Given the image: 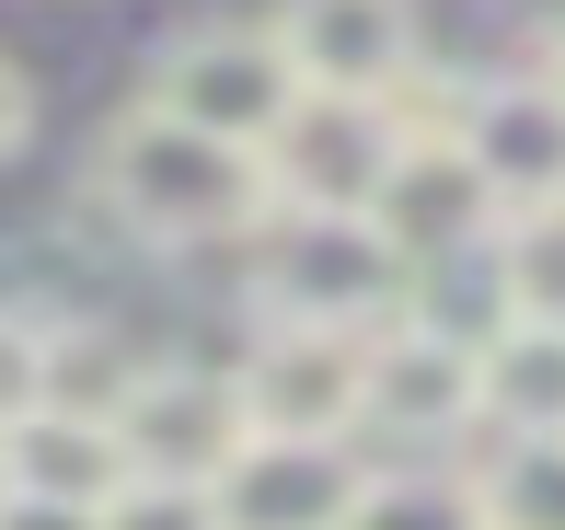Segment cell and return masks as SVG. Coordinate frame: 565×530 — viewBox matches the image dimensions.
<instances>
[{"mask_svg":"<svg viewBox=\"0 0 565 530\" xmlns=\"http://www.w3.org/2000/svg\"><path fill=\"white\" fill-rule=\"evenodd\" d=\"M93 185H105V208L139 242H162V255H185V242H254L277 219L266 150L196 139V128H173V116H150V105H127V116L93 128Z\"/></svg>","mask_w":565,"mask_h":530,"instance_id":"6da1fadb","label":"cell"},{"mask_svg":"<svg viewBox=\"0 0 565 530\" xmlns=\"http://www.w3.org/2000/svg\"><path fill=\"white\" fill-rule=\"evenodd\" d=\"M150 116L196 139H231V150H266L277 128L300 116V69L277 46V23H185V35L150 58Z\"/></svg>","mask_w":565,"mask_h":530,"instance_id":"7a4b0ae2","label":"cell"},{"mask_svg":"<svg viewBox=\"0 0 565 530\" xmlns=\"http://www.w3.org/2000/svg\"><path fill=\"white\" fill-rule=\"evenodd\" d=\"M254 289H266V323H323V335H381L404 323V266L370 219H277L254 242Z\"/></svg>","mask_w":565,"mask_h":530,"instance_id":"3957f363","label":"cell"},{"mask_svg":"<svg viewBox=\"0 0 565 530\" xmlns=\"http://www.w3.org/2000/svg\"><path fill=\"white\" fill-rule=\"evenodd\" d=\"M254 439H358L370 426V335H323V323H266L231 369Z\"/></svg>","mask_w":565,"mask_h":530,"instance_id":"277c9868","label":"cell"},{"mask_svg":"<svg viewBox=\"0 0 565 530\" xmlns=\"http://www.w3.org/2000/svg\"><path fill=\"white\" fill-rule=\"evenodd\" d=\"M393 128H404V116H393ZM358 219L393 242L404 277H416V266H450V255H484V242H497V196H484L473 150H461L450 128H404Z\"/></svg>","mask_w":565,"mask_h":530,"instance_id":"5b68a950","label":"cell"},{"mask_svg":"<svg viewBox=\"0 0 565 530\" xmlns=\"http://www.w3.org/2000/svg\"><path fill=\"white\" fill-rule=\"evenodd\" d=\"M277 46H289L312 105H381L393 116L404 93L427 82L416 0H289V12H277Z\"/></svg>","mask_w":565,"mask_h":530,"instance_id":"8992f818","label":"cell"},{"mask_svg":"<svg viewBox=\"0 0 565 530\" xmlns=\"http://www.w3.org/2000/svg\"><path fill=\"white\" fill-rule=\"evenodd\" d=\"M243 439H254L243 403H231V381H209V369L150 358L139 381L116 392V450H127V473H150V485H220Z\"/></svg>","mask_w":565,"mask_h":530,"instance_id":"52a82bcc","label":"cell"},{"mask_svg":"<svg viewBox=\"0 0 565 530\" xmlns=\"http://www.w3.org/2000/svg\"><path fill=\"white\" fill-rule=\"evenodd\" d=\"M370 496L358 439H243L231 473L209 485L220 530H347Z\"/></svg>","mask_w":565,"mask_h":530,"instance_id":"ba28073f","label":"cell"},{"mask_svg":"<svg viewBox=\"0 0 565 530\" xmlns=\"http://www.w3.org/2000/svg\"><path fill=\"white\" fill-rule=\"evenodd\" d=\"M450 139L473 150V173H484V196H497V219L565 196V82H554V69L473 82V93L450 105Z\"/></svg>","mask_w":565,"mask_h":530,"instance_id":"9c48e42d","label":"cell"},{"mask_svg":"<svg viewBox=\"0 0 565 530\" xmlns=\"http://www.w3.org/2000/svg\"><path fill=\"white\" fill-rule=\"evenodd\" d=\"M393 116L381 105H312L300 93V116L266 139V185H277V208H300V219H358L370 208V185H381V162H393Z\"/></svg>","mask_w":565,"mask_h":530,"instance_id":"30bf717a","label":"cell"},{"mask_svg":"<svg viewBox=\"0 0 565 530\" xmlns=\"http://www.w3.org/2000/svg\"><path fill=\"white\" fill-rule=\"evenodd\" d=\"M370 426H393V439H461V426H484L473 346L416 335V323H381L370 335Z\"/></svg>","mask_w":565,"mask_h":530,"instance_id":"8fae6325","label":"cell"},{"mask_svg":"<svg viewBox=\"0 0 565 530\" xmlns=\"http://www.w3.org/2000/svg\"><path fill=\"white\" fill-rule=\"evenodd\" d=\"M0 473H12V496H46V508H105V496L127 485L116 415H70V403H35V415L0 439Z\"/></svg>","mask_w":565,"mask_h":530,"instance_id":"7c38bea8","label":"cell"},{"mask_svg":"<svg viewBox=\"0 0 565 530\" xmlns=\"http://www.w3.org/2000/svg\"><path fill=\"white\" fill-rule=\"evenodd\" d=\"M473 392L497 439H554L565 426V323H508L473 346Z\"/></svg>","mask_w":565,"mask_h":530,"instance_id":"4fadbf2b","label":"cell"},{"mask_svg":"<svg viewBox=\"0 0 565 530\" xmlns=\"http://www.w3.org/2000/svg\"><path fill=\"white\" fill-rule=\"evenodd\" d=\"M484 255H497L508 323H565V196H543V208H508Z\"/></svg>","mask_w":565,"mask_h":530,"instance_id":"5bb4252c","label":"cell"},{"mask_svg":"<svg viewBox=\"0 0 565 530\" xmlns=\"http://www.w3.org/2000/svg\"><path fill=\"white\" fill-rule=\"evenodd\" d=\"M484 530H565V426L554 439H497V462L473 473Z\"/></svg>","mask_w":565,"mask_h":530,"instance_id":"9a60e30c","label":"cell"},{"mask_svg":"<svg viewBox=\"0 0 565 530\" xmlns=\"http://www.w3.org/2000/svg\"><path fill=\"white\" fill-rule=\"evenodd\" d=\"M347 530H484V508H473L461 473H370Z\"/></svg>","mask_w":565,"mask_h":530,"instance_id":"2e32d148","label":"cell"},{"mask_svg":"<svg viewBox=\"0 0 565 530\" xmlns=\"http://www.w3.org/2000/svg\"><path fill=\"white\" fill-rule=\"evenodd\" d=\"M93 519H105V530H220L209 485H150V473H127V485H116Z\"/></svg>","mask_w":565,"mask_h":530,"instance_id":"e0dca14e","label":"cell"},{"mask_svg":"<svg viewBox=\"0 0 565 530\" xmlns=\"http://www.w3.org/2000/svg\"><path fill=\"white\" fill-rule=\"evenodd\" d=\"M35 403H46V323L0 312V439H12Z\"/></svg>","mask_w":565,"mask_h":530,"instance_id":"ac0fdd59","label":"cell"},{"mask_svg":"<svg viewBox=\"0 0 565 530\" xmlns=\"http://www.w3.org/2000/svg\"><path fill=\"white\" fill-rule=\"evenodd\" d=\"M23 139H35V82H23V69L0 58V162H12Z\"/></svg>","mask_w":565,"mask_h":530,"instance_id":"d6986e66","label":"cell"},{"mask_svg":"<svg viewBox=\"0 0 565 530\" xmlns=\"http://www.w3.org/2000/svg\"><path fill=\"white\" fill-rule=\"evenodd\" d=\"M0 530H105V519H93V508H46V496H12Z\"/></svg>","mask_w":565,"mask_h":530,"instance_id":"ffe728a7","label":"cell"},{"mask_svg":"<svg viewBox=\"0 0 565 530\" xmlns=\"http://www.w3.org/2000/svg\"><path fill=\"white\" fill-rule=\"evenodd\" d=\"M543 69H554V82H565V0H554V46H543Z\"/></svg>","mask_w":565,"mask_h":530,"instance_id":"44dd1931","label":"cell"},{"mask_svg":"<svg viewBox=\"0 0 565 530\" xmlns=\"http://www.w3.org/2000/svg\"><path fill=\"white\" fill-rule=\"evenodd\" d=\"M0 508H12V473H0Z\"/></svg>","mask_w":565,"mask_h":530,"instance_id":"7402d4cb","label":"cell"}]
</instances>
